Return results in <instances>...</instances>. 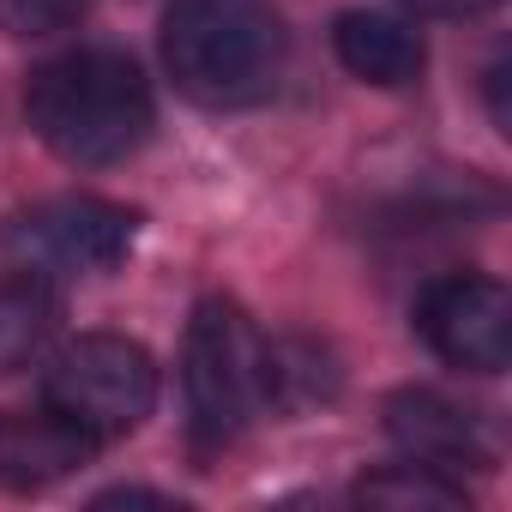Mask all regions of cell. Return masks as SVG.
<instances>
[{
    "label": "cell",
    "mask_w": 512,
    "mask_h": 512,
    "mask_svg": "<svg viewBox=\"0 0 512 512\" xmlns=\"http://www.w3.org/2000/svg\"><path fill=\"white\" fill-rule=\"evenodd\" d=\"M37 139L85 169L121 163L151 139V85L115 49H73L31 73L25 91Z\"/></svg>",
    "instance_id": "cell-1"
},
{
    "label": "cell",
    "mask_w": 512,
    "mask_h": 512,
    "mask_svg": "<svg viewBox=\"0 0 512 512\" xmlns=\"http://www.w3.org/2000/svg\"><path fill=\"white\" fill-rule=\"evenodd\" d=\"M290 37L272 0H175L163 19V67L205 109L260 103L284 73Z\"/></svg>",
    "instance_id": "cell-2"
},
{
    "label": "cell",
    "mask_w": 512,
    "mask_h": 512,
    "mask_svg": "<svg viewBox=\"0 0 512 512\" xmlns=\"http://www.w3.org/2000/svg\"><path fill=\"white\" fill-rule=\"evenodd\" d=\"M181 386H187V428L199 452H223L266 410V338L253 332V320L235 302L211 296L193 308Z\"/></svg>",
    "instance_id": "cell-3"
},
{
    "label": "cell",
    "mask_w": 512,
    "mask_h": 512,
    "mask_svg": "<svg viewBox=\"0 0 512 512\" xmlns=\"http://www.w3.org/2000/svg\"><path fill=\"white\" fill-rule=\"evenodd\" d=\"M43 404L61 410L67 422H79L91 440L133 434L157 404V362L145 344H133L121 332H85L49 362Z\"/></svg>",
    "instance_id": "cell-4"
},
{
    "label": "cell",
    "mask_w": 512,
    "mask_h": 512,
    "mask_svg": "<svg viewBox=\"0 0 512 512\" xmlns=\"http://www.w3.org/2000/svg\"><path fill=\"white\" fill-rule=\"evenodd\" d=\"M133 235H139V217L127 205L67 193V199H43L25 217H13L7 247L31 272H109L127 260Z\"/></svg>",
    "instance_id": "cell-5"
},
{
    "label": "cell",
    "mask_w": 512,
    "mask_h": 512,
    "mask_svg": "<svg viewBox=\"0 0 512 512\" xmlns=\"http://www.w3.org/2000/svg\"><path fill=\"white\" fill-rule=\"evenodd\" d=\"M416 326L428 350L470 374H500L512 356V302L494 278H440L428 284Z\"/></svg>",
    "instance_id": "cell-6"
},
{
    "label": "cell",
    "mask_w": 512,
    "mask_h": 512,
    "mask_svg": "<svg viewBox=\"0 0 512 512\" xmlns=\"http://www.w3.org/2000/svg\"><path fill=\"white\" fill-rule=\"evenodd\" d=\"M103 440H91L79 422H67L61 410H0V488L13 494H37L73 470L91 464Z\"/></svg>",
    "instance_id": "cell-7"
},
{
    "label": "cell",
    "mask_w": 512,
    "mask_h": 512,
    "mask_svg": "<svg viewBox=\"0 0 512 512\" xmlns=\"http://www.w3.org/2000/svg\"><path fill=\"white\" fill-rule=\"evenodd\" d=\"M386 428H392V440H398L416 464H428V470H440V476L470 470V464H488V452H482L470 416H464L458 404H446L440 392H398V398L386 404Z\"/></svg>",
    "instance_id": "cell-8"
},
{
    "label": "cell",
    "mask_w": 512,
    "mask_h": 512,
    "mask_svg": "<svg viewBox=\"0 0 512 512\" xmlns=\"http://www.w3.org/2000/svg\"><path fill=\"white\" fill-rule=\"evenodd\" d=\"M332 43H338V61L356 79L386 85V91L416 85L422 79V61H428L422 37L404 19H392V13H344L338 31H332Z\"/></svg>",
    "instance_id": "cell-9"
},
{
    "label": "cell",
    "mask_w": 512,
    "mask_h": 512,
    "mask_svg": "<svg viewBox=\"0 0 512 512\" xmlns=\"http://www.w3.org/2000/svg\"><path fill=\"white\" fill-rule=\"evenodd\" d=\"M49 314L55 302L37 290V284H7L0 290V374H13L37 356L43 332H49Z\"/></svg>",
    "instance_id": "cell-10"
},
{
    "label": "cell",
    "mask_w": 512,
    "mask_h": 512,
    "mask_svg": "<svg viewBox=\"0 0 512 512\" xmlns=\"http://www.w3.org/2000/svg\"><path fill=\"white\" fill-rule=\"evenodd\" d=\"M356 500H368V506H458L464 488L452 476H440V470H428V464L410 458V464H392V470L368 476L356 488Z\"/></svg>",
    "instance_id": "cell-11"
},
{
    "label": "cell",
    "mask_w": 512,
    "mask_h": 512,
    "mask_svg": "<svg viewBox=\"0 0 512 512\" xmlns=\"http://www.w3.org/2000/svg\"><path fill=\"white\" fill-rule=\"evenodd\" d=\"M79 7L85 0H0V25L13 37H49V31H67Z\"/></svg>",
    "instance_id": "cell-12"
},
{
    "label": "cell",
    "mask_w": 512,
    "mask_h": 512,
    "mask_svg": "<svg viewBox=\"0 0 512 512\" xmlns=\"http://www.w3.org/2000/svg\"><path fill=\"white\" fill-rule=\"evenodd\" d=\"M416 13H428V19H470V13H482V7H494V0H410Z\"/></svg>",
    "instance_id": "cell-13"
}]
</instances>
